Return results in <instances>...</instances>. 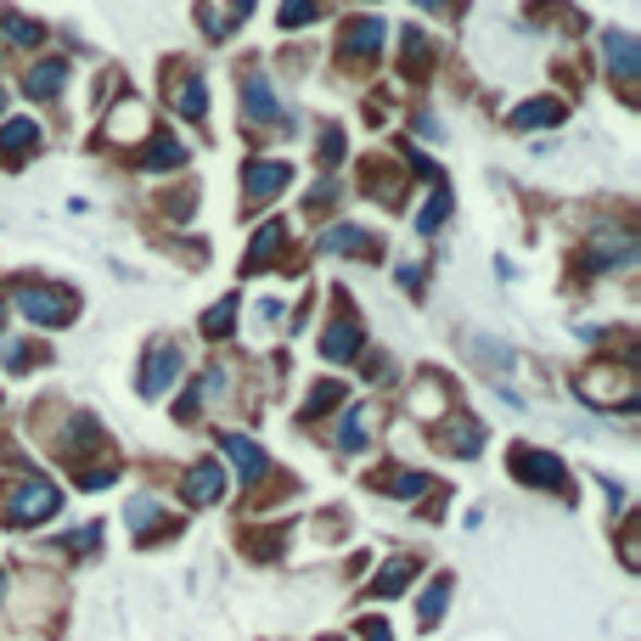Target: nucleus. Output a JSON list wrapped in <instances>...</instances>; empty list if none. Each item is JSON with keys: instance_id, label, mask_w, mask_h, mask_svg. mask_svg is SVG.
<instances>
[{"instance_id": "11", "label": "nucleus", "mask_w": 641, "mask_h": 641, "mask_svg": "<svg viewBox=\"0 0 641 641\" xmlns=\"http://www.w3.org/2000/svg\"><path fill=\"white\" fill-rule=\"evenodd\" d=\"M220 451L231 456V467H236V472H243V484H259L264 472H270V456L254 445L248 433H220Z\"/></svg>"}, {"instance_id": "44", "label": "nucleus", "mask_w": 641, "mask_h": 641, "mask_svg": "<svg viewBox=\"0 0 641 641\" xmlns=\"http://www.w3.org/2000/svg\"><path fill=\"white\" fill-rule=\"evenodd\" d=\"M0 108H7V96H0Z\"/></svg>"}, {"instance_id": "28", "label": "nucleus", "mask_w": 641, "mask_h": 641, "mask_svg": "<svg viewBox=\"0 0 641 641\" xmlns=\"http://www.w3.org/2000/svg\"><path fill=\"white\" fill-rule=\"evenodd\" d=\"M445 214H451V192H445V186H433L428 209L417 214V231H422V236H428V231H439V225H445Z\"/></svg>"}, {"instance_id": "43", "label": "nucleus", "mask_w": 641, "mask_h": 641, "mask_svg": "<svg viewBox=\"0 0 641 641\" xmlns=\"http://www.w3.org/2000/svg\"><path fill=\"white\" fill-rule=\"evenodd\" d=\"M0 591H7V568H0Z\"/></svg>"}, {"instance_id": "6", "label": "nucleus", "mask_w": 641, "mask_h": 641, "mask_svg": "<svg viewBox=\"0 0 641 641\" xmlns=\"http://www.w3.org/2000/svg\"><path fill=\"white\" fill-rule=\"evenodd\" d=\"M220 495H225V467H220L214 456L192 461L186 479H181V501H186V506H214Z\"/></svg>"}, {"instance_id": "15", "label": "nucleus", "mask_w": 641, "mask_h": 641, "mask_svg": "<svg viewBox=\"0 0 641 641\" xmlns=\"http://www.w3.org/2000/svg\"><path fill=\"white\" fill-rule=\"evenodd\" d=\"M248 12H254V0H202L197 17H202V34H209V40H225Z\"/></svg>"}, {"instance_id": "4", "label": "nucleus", "mask_w": 641, "mask_h": 641, "mask_svg": "<svg viewBox=\"0 0 641 641\" xmlns=\"http://www.w3.org/2000/svg\"><path fill=\"white\" fill-rule=\"evenodd\" d=\"M17 310L28 321H40V326H62V321H74L79 304L67 293H51V287H17Z\"/></svg>"}, {"instance_id": "38", "label": "nucleus", "mask_w": 641, "mask_h": 641, "mask_svg": "<svg viewBox=\"0 0 641 641\" xmlns=\"http://www.w3.org/2000/svg\"><path fill=\"white\" fill-rule=\"evenodd\" d=\"M360 641H394L383 619H360Z\"/></svg>"}, {"instance_id": "14", "label": "nucleus", "mask_w": 641, "mask_h": 641, "mask_svg": "<svg viewBox=\"0 0 641 641\" xmlns=\"http://www.w3.org/2000/svg\"><path fill=\"white\" fill-rule=\"evenodd\" d=\"M243 113H248L254 124H276V119H282L276 96H270V79L259 74V67H248V74H243Z\"/></svg>"}, {"instance_id": "35", "label": "nucleus", "mask_w": 641, "mask_h": 641, "mask_svg": "<svg viewBox=\"0 0 641 641\" xmlns=\"http://www.w3.org/2000/svg\"><path fill=\"white\" fill-rule=\"evenodd\" d=\"M113 479H119V472H113V461H90L79 484H85V490H101V484H113Z\"/></svg>"}, {"instance_id": "8", "label": "nucleus", "mask_w": 641, "mask_h": 641, "mask_svg": "<svg viewBox=\"0 0 641 641\" xmlns=\"http://www.w3.org/2000/svg\"><path fill=\"white\" fill-rule=\"evenodd\" d=\"M383 40H389V23L383 17H355L349 34L337 40V57H344V62H366V57L383 51Z\"/></svg>"}, {"instance_id": "9", "label": "nucleus", "mask_w": 641, "mask_h": 641, "mask_svg": "<svg viewBox=\"0 0 641 641\" xmlns=\"http://www.w3.org/2000/svg\"><path fill=\"white\" fill-rule=\"evenodd\" d=\"M90 445H101V422L85 417V411L62 417V422L51 428V451H57V456H79V451H90Z\"/></svg>"}, {"instance_id": "40", "label": "nucleus", "mask_w": 641, "mask_h": 641, "mask_svg": "<svg viewBox=\"0 0 641 641\" xmlns=\"http://www.w3.org/2000/svg\"><path fill=\"white\" fill-rule=\"evenodd\" d=\"M310 202H316V209H326V202H337V186H332V181H321V186H316V197H310Z\"/></svg>"}, {"instance_id": "25", "label": "nucleus", "mask_w": 641, "mask_h": 641, "mask_svg": "<svg viewBox=\"0 0 641 641\" xmlns=\"http://www.w3.org/2000/svg\"><path fill=\"white\" fill-rule=\"evenodd\" d=\"M321 248H326V254H371V236H366L360 225H332V231L321 236Z\"/></svg>"}, {"instance_id": "26", "label": "nucleus", "mask_w": 641, "mask_h": 641, "mask_svg": "<svg viewBox=\"0 0 641 641\" xmlns=\"http://www.w3.org/2000/svg\"><path fill=\"white\" fill-rule=\"evenodd\" d=\"M175 113L181 119H202V113H209V90H202V79H181L175 85Z\"/></svg>"}, {"instance_id": "37", "label": "nucleus", "mask_w": 641, "mask_h": 641, "mask_svg": "<svg viewBox=\"0 0 641 641\" xmlns=\"http://www.w3.org/2000/svg\"><path fill=\"white\" fill-rule=\"evenodd\" d=\"M0 360H7V371H23L34 355H28V344H7V355H0Z\"/></svg>"}, {"instance_id": "23", "label": "nucleus", "mask_w": 641, "mask_h": 641, "mask_svg": "<svg viewBox=\"0 0 641 641\" xmlns=\"http://www.w3.org/2000/svg\"><path fill=\"white\" fill-rule=\"evenodd\" d=\"M62 85H67V62H40V67H28V79H23V90L40 96V101L57 96Z\"/></svg>"}, {"instance_id": "19", "label": "nucleus", "mask_w": 641, "mask_h": 641, "mask_svg": "<svg viewBox=\"0 0 641 641\" xmlns=\"http://www.w3.org/2000/svg\"><path fill=\"white\" fill-rule=\"evenodd\" d=\"M287 248V225L282 220H270V225H259V236H254V248H248V270H259V264H270Z\"/></svg>"}, {"instance_id": "34", "label": "nucleus", "mask_w": 641, "mask_h": 641, "mask_svg": "<svg viewBox=\"0 0 641 641\" xmlns=\"http://www.w3.org/2000/svg\"><path fill=\"white\" fill-rule=\"evenodd\" d=\"M337 399H344V389H337V383H321V389L310 394V405H304V422H316L321 411H332Z\"/></svg>"}, {"instance_id": "20", "label": "nucleus", "mask_w": 641, "mask_h": 641, "mask_svg": "<svg viewBox=\"0 0 641 641\" xmlns=\"http://www.w3.org/2000/svg\"><path fill=\"white\" fill-rule=\"evenodd\" d=\"M513 124H518V130H540V124H563V101H557V96H534V101H523V108L513 113Z\"/></svg>"}, {"instance_id": "45", "label": "nucleus", "mask_w": 641, "mask_h": 641, "mask_svg": "<svg viewBox=\"0 0 641 641\" xmlns=\"http://www.w3.org/2000/svg\"><path fill=\"white\" fill-rule=\"evenodd\" d=\"M332 641H344V636H332Z\"/></svg>"}, {"instance_id": "3", "label": "nucleus", "mask_w": 641, "mask_h": 641, "mask_svg": "<svg viewBox=\"0 0 641 641\" xmlns=\"http://www.w3.org/2000/svg\"><path fill=\"white\" fill-rule=\"evenodd\" d=\"M181 371H186V355L175 349V344H152L147 349V360H141V399H163L169 389L181 383Z\"/></svg>"}, {"instance_id": "31", "label": "nucleus", "mask_w": 641, "mask_h": 641, "mask_svg": "<svg viewBox=\"0 0 641 641\" xmlns=\"http://www.w3.org/2000/svg\"><path fill=\"white\" fill-rule=\"evenodd\" d=\"M282 28H310L316 23V0H282Z\"/></svg>"}, {"instance_id": "32", "label": "nucleus", "mask_w": 641, "mask_h": 641, "mask_svg": "<svg viewBox=\"0 0 641 641\" xmlns=\"http://www.w3.org/2000/svg\"><path fill=\"white\" fill-rule=\"evenodd\" d=\"M428 40H422V34L411 28V34H405V74H428Z\"/></svg>"}, {"instance_id": "30", "label": "nucleus", "mask_w": 641, "mask_h": 641, "mask_svg": "<svg viewBox=\"0 0 641 641\" xmlns=\"http://www.w3.org/2000/svg\"><path fill=\"white\" fill-rule=\"evenodd\" d=\"M445 445L461 451V456H479V451H484V428H472V422H467V428H451V433H445Z\"/></svg>"}, {"instance_id": "10", "label": "nucleus", "mask_w": 641, "mask_h": 641, "mask_svg": "<svg viewBox=\"0 0 641 641\" xmlns=\"http://www.w3.org/2000/svg\"><path fill=\"white\" fill-rule=\"evenodd\" d=\"M321 355H326L332 366H344V360H355V355H360V321H355L349 310H337V316H332V326L321 332Z\"/></svg>"}, {"instance_id": "2", "label": "nucleus", "mask_w": 641, "mask_h": 641, "mask_svg": "<svg viewBox=\"0 0 641 641\" xmlns=\"http://www.w3.org/2000/svg\"><path fill=\"white\" fill-rule=\"evenodd\" d=\"M574 389H580V399L602 405V411H630V405H636V378H630V366H591Z\"/></svg>"}, {"instance_id": "13", "label": "nucleus", "mask_w": 641, "mask_h": 641, "mask_svg": "<svg viewBox=\"0 0 641 641\" xmlns=\"http://www.w3.org/2000/svg\"><path fill=\"white\" fill-rule=\"evenodd\" d=\"M602 57H607V74H614V79H636V67H641V46L630 40L625 28H607V34H602Z\"/></svg>"}, {"instance_id": "29", "label": "nucleus", "mask_w": 641, "mask_h": 641, "mask_svg": "<svg viewBox=\"0 0 641 641\" xmlns=\"http://www.w3.org/2000/svg\"><path fill=\"white\" fill-rule=\"evenodd\" d=\"M378 490H383V495H405V501H417V495L428 490V479H422V472H389V479H378Z\"/></svg>"}, {"instance_id": "1", "label": "nucleus", "mask_w": 641, "mask_h": 641, "mask_svg": "<svg viewBox=\"0 0 641 641\" xmlns=\"http://www.w3.org/2000/svg\"><path fill=\"white\" fill-rule=\"evenodd\" d=\"M51 513H62V490L51 479H17L7 490V523L34 529V523H46Z\"/></svg>"}, {"instance_id": "33", "label": "nucleus", "mask_w": 641, "mask_h": 641, "mask_svg": "<svg viewBox=\"0 0 641 641\" xmlns=\"http://www.w3.org/2000/svg\"><path fill=\"white\" fill-rule=\"evenodd\" d=\"M34 141H40V130H34L28 119H12L7 130H0V147H7V152L12 147H34Z\"/></svg>"}, {"instance_id": "16", "label": "nucleus", "mask_w": 641, "mask_h": 641, "mask_svg": "<svg viewBox=\"0 0 641 641\" xmlns=\"http://www.w3.org/2000/svg\"><path fill=\"white\" fill-rule=\"evenodd\" d=\"M124 518H130L135 540H158V534H169V518H163V501H158V495H135V501L124 506Z\"/></svg>"}, {"instance_id": "5", "label": "nucleus", "mask_w": 641, "mask_h": 641, "mask_svg": "<svg viewBox=\"0 0 641 641\" xmlns=\"http://www.w3.org/2000/svg\"><path fill=\"white\" fill-rule=\"evenodd\" d=\"M513 472L523 484H534V490H563V461L552 456V451H534V445H513Z\"/></svg>"}, {"instance_id": "27", "label": "nucleus", "mask_w": 641, "mask_h": 641, "mask_svg": "<svg viewBox=\"0 0 641 641\" xmlns=\"http://www.w3.org/2000/svg\"><path fill=\"white\" fill-rule=\"evenodd\" d=\"M231 321H236V293H225L209 316H202V337H231Z\"/></svg>"}, {"instance_id": "22", "label": "nucleus", "mask_w": 641, "mask_h": 641, "mask_svg": "<svg viewBox=\"0 0 641 641\" xmlns=\"http://www.w3.org/2000/svg\"><path fill=\"white\" fill-rule=\"evenodd\" d=\"M181 163H186V147L169 130H158L152 135V152H147V169H152V175H169V169H181Z\"/></svg>"}, {"instance_id": "21", "label": "nucleus", "mask_w": 641, "mask_h": 641, "mask_svg": "<svg viewBox=\"0 0 641 641\" xmlns=\"http://www.w3.org/2000/svg\"><path fill=\"white\" fill-rule=\"evenodd\" d=\"M411 574H417V557H394V563L378 574V580H371V596H378V602H383V596H399L405 585H411Z\"/></svg>"}, {"instance_id": "36", "label": "nucleus", "mask_w": 641, "mask_h": 641, "mask_svg": "<svg viewBox=\"0 0 641 641\" xmlns=\"http://www.w3.org/2000/svg\"><path fill=\"white\" fill-rule=\"evenodd\" d=\"M344 158V130H326L321 135V163H337Z\"/></svg>"}, {"instance_id": "7", "label": "nucleus", "mask_w": 641, "mask_h": 641, "mask_svg": "<svg viewBox=\"0 0 641 641\" xmlns=\"http://www.w3.org/2000/svg\"><path fill=\"white\" fill-rule=\"evenodd\" d=\"M287 181H293V169H287V163H264V158H254V163L243 169V192H248L254 209H264L270 197H282Z\"/></svg>"}, {"instance_id": "42", "label": "nucleus", "mask_w": 641, "mask_h": 641, "mask_svg": "<svg viewBox=\"0 0 641 641\" xmlns=\"http://www.w3.org/2000/svg\"><path fill=\"white\" fill-rule=\"evenodd\" d=\"M417 7H428V12H439V7H445V0H417Z\"/></svg>"}, {"instance_id": "41", "label": "nucleus", "mask_w": 641, "mask_h": 641, "mask_svg": "<svg viewBox=\"0 0 641 641\" xmlns=\"http://www.w3.org/2000/svg\"><path fill=\"white\" fill-rule=\"evenodd\" d=\"M417 282H422V270H417V264H399V287L417 293Z\"/></svg>"}, {"instance_id": "24", "label": "nucleus", "mask_w": 641, "mask_h": 641, "mask_svg": "<svg viewBox=\"0 0 641 641\" xmlns=\"http://www.w3.org/2000/svg\"><path fill=\"white\" fill-rule=\"evenodd\" d=\"M0 34H7V46H23V51H34V46L46 40V28L28 23V17H17V12H0Z\"/></svg>"}, {"instance_id": "12", "label": "nucleus", "mask_w": 641, "mask_h": 641, "mask_svg": "<svg viewBox=\"0 0 641 641\" xmlns=\"http://www.w3.org/2000/svg\"><path fill=\"white\" fill-rule=\"evenodd\" d=\"M371 433H378V411H371V405H349V411L337 417L332 445H337V451H366Z\"/></svg>"}, {"instance_id": "39", "label": "nucleus", "mask_w": 641, "mask_h": 641, "mask_svg": "<svg viewBox=\"0 0 641 641\" xmlns=\"http://www.w3.org/2000/svg\"><path fill=\"white\" fill-rule=\"evenodd\" d=\"M259 321L276 326V321H282V298H264V304H259Z\"/></svg>"}, {"instance_id": "18", "label": "nucleus", "mask_w": 641, "mask_h": 641, "mask_svg": "<svg viewBox=\"0 0 641 641\" xmlns=\"http://www.w3.org/2000/svg\"><path fill=\"white\" fill-rule=\"evenodd\" d=\"M445 602H451V574H433L428 591H422V602H417V625L433 630L439 619H445Z\"/></svg>"}, {"instance_id": "17", "label": "nucleus", "mask_w": 641, "mask_h": 641, "mask_svg": "<svg viewBox=\"0 0 641 641\" xmlns=\"http://www.w3.org/2000/svg\"><path fill=\"white\" fill-rule=\"evenodd\" d=\"M591 259H596V264H630V259H636V236H630V231H602V236H591Z\"/></svg>"}]
</instances>
